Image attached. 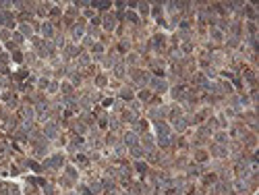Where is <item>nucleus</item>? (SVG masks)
I'll list each match as a JSON object with an SVG mask.
<instances>
[{"mask_svg":"<svg viewBox=\"0 0 259 195\" xmlns=\"http://www.w3.org/2000/svg\"><path fill=\"white\" fill-rule=\"evenodd\" d=\"M151 85H153V89H158V91H164V89H166V83H164L162 79H153Z\"/></svg>","mask_w":259,"mask_h":195,"instance_id":"4","label":"nucleus"},{"mask_svg":"<svg viewBox=\"0 0 259 195\" xmlns=\"http://www.w3.org/2000/svg\"><path fill=\"white\" fill-rule=\"evenodd\" d=\"M125 73V66H116V75H122Z\"/></svg>","mask_w":259,"mask_h":195,"instance_id":"18","label":"nucleus"},{"mask_svg":"<svg viewBox=\"0 0 259 195\" xmlns=\"http://www.w3.org/2000/svg\"><path fill=\"white\" fill-rule=\"evenodd\" d=\"M62 164V156H54L52 160H48V166L50 168H56V166H60Z\"/></svg>","mask_w":259,"mask_h":195,"instance_id":"5","label":"nucleus"},{"mask_svg":"<svg viewBox=\"0 0 259 195\" xmlns=\"http://www.w3.org/2000/svg\"><path fill=\"white\" fill-rule=\"evenodd\" d=\"M37 114L39 116H46V104H39L37 106Z\"/></svg>","mask_w":259,"mask_h":195,"instance_id":"12","label":"nucleus"},{"mask_svg":"<svg viewBox=\"0 0 259 195\" xmlns=\"http://www.w3.org/2000/svg\"><path fill=\"white\" fill-rule=\"evenodd\" d=\"M133 154H135V156H141V154H143V150H141V148H137V145H135V148H133Z\"/></svg>","mask_w":259,"mask_h":195,"instance_id":"16","label":"nucleus"},{"mask_svg":"<svg viewBox=\"0 0 259 195\" xmlns=\"http://www.w3.org/2000/svg\"><path fill=\"white\" fill-rule=\"evenodd\" d=\"M114 25H116L114 17H106V19H104V27H106V29H114Z\"/></svg>","mask_w":259,"mask_h":195,"instance_id":"7","label":"nucleus"},{"mask_svg":"<svg viewBox=\"0 0 259 195\" xmlns=\"http://www.w3.org/2000/svg\"><path fill=\"white\" fill-rule=\"evenodd\" d=\"M184 127H187V120L184 118H176L174 120V129L176 131H184Z\"/></svg>","mask_w":259,"mask_h":195,"instance_id":"6","label":"nucleus"},{"mask_svg":"<svg viewBox=\"0 0 259 195\" xmlns=\"http://www.w3.org/2000/svg\"><path fill=\"white\" fill-rule=\"evenodd\" d=\"M81 33H83V27H79V25H77V27H75V31H73V35H75V37H81Z\"/></svg>","mask_w":259,"mask_h":195,"instance_id":"14","label":"nucleus"},{"mask_svg":"<svg viewBox=\"0 0 259 195\" xmlns=\"http://www.w3.org/2000/svg\"><path fill=\"white\" fill-rule=\"evenodd\" d=\"M236 189H241V191H245V189H247V183H243V181H239V183H236Z\"/></svg>","mask_w":259,"mask_h":195,"instance_id":"15","label":"nucleus"},{"mask_svg":"<svg viewBox=\"0 0 259 195\" xmlns=\"http://www.w3.org/2000/svg\"><path fill=\"white\" fill-rule=\"evenodd\" d=\"M46 135H48L50 139H54V137L58 135V131H56V125H48V127H46Z\"/></svg>","mask_w":259,"mask_h":195,"instance_id":"3","label":"nucleus"},{"mask_svg":"<svg viewBox=\"0 0 259 195\" xmlns=\"http://www.w3.org/2000/svg\"><path fill=\"white\" fill-rule=\"evenodd\" d=\"M156 129H158V135L162 137V135H170V129L164 125V123H156Z\"/></svg>","mask_w":259,"mask_h":195,"instance_id":"1","label":"nucleus"},{"mask_svg":"<svg viewBox=\"0 0 259 195\" xmlns=\"http://www.w3.org/2000/svg\"><path fill=\"white\" fill-rule=\"evenodd\" d=\"M164 112H166L164 108H153V110H151V118H160Z\"/></svg>","mask_w":259,"mask_h":195,"instance_id":"8","label":"nucleus"},{"mask_svg":"<svg viewBox=\"0 0 259 195\" xmlns=\"http://www.w3.org/2000/svg\"><path fill=\"white\" fill-rule=\"evenodd\" d=\"M125 143H129L131 148H135V145H137V135L135 133H127L125 135Z\"/></svg>","mask_w":259,"mask_h":195,"instance_id":"2","label":"nucleus"},{"mask_svg":"<svg viewBox=\"0 0 259 195\" xmlns=\"http://www.w3.org/2000/svg\"><path fill=\"white\" fill-rule=\"evenodd\" d=\"M44 35H52V25H48V23L44 25Z\"/></svg>","mask_w":259,"mask_h":195,"instance_id":"11","label":"nucleus"},{"mask_svg":"<svg viewBox=\"0 0 259 195\" xmlns=\"http://www.w3.org/2000/svg\"><path fill=\"white\" fill-rule=\"evenodd\" d=\"M31 112H33L31 108H23V116H25V118H27V123H29V120L33 118V114H31Z\"/></svg>","mask_w":259,"mask_h":195,"instance_id":"10","label":"nucleus"},{"mask_svg":"<svg viewBox=\"0 0 259 195\" xmlns=\"http://www.w3.org/2000/svg\"><path fill=\"white\" fill-rule=\"evenodd\" d=\"M170 141H172L170 135H162V137H160V145H164V148H166V145H170Z\"/></svg>","mask_w":259,"mask_h":195,"instance_id":"9","label":"nucleus"},{"mask_svg":"<svg viewBox=\"0 0 259 195\" xmlns=\"http://www.w3.org/2000/svg\"><path fill=\"white\" fill-rule=\"evenodd\" d=\"M21 31L25 33V35H31V27L29 25H21Z\"/></svg>","mask_w":259,"mask_h":195,"instance_id":"13","label":"nucleus"},{"mask_svg":"<svg viewBox=\"0 0 259 195\" xmlns=\"http://www.w3.org/2000/svg\"><path fill=\"white\" fill-rule=\"evenodd\" d=\"M122 98H125V100H131V91L125 89V91H122Z\"/></svg>","mask_w":259,"mask_h":195,"instance_id":"17","label":"nucleus"}]
</instances>
